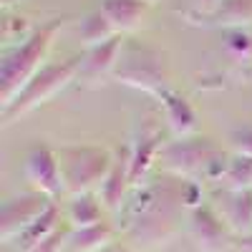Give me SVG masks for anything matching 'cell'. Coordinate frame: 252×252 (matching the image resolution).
<instances>
[{"instance_id": "6da1fadb", "label": "cell", "mask_w": 252, "mask_h": 252, "mask_svg": "<svg viewBox=\"0 0 252 252\" xmlns=\"http://www.w3.org/2000/svg\"><path fill=\"white\" fill-rule=\"evenodd\" d=\"M184 204V184L177 189L169 182H152L144 187H134L131 199L119 209L124 217V232L131 247L141 252L161 247L174 235V207Z\"/></svg>"}, {"instance_id": "7a4b0ae2", "label": "cell", "mask_w": 252, "mask_h": 252, "mask_svg": "<svg viewBox=\"0 0 252 252\" xmlns=\"http://www.w3.org/2000/svg\"><path fill=\"white\" fill-rule=\"evenodd\" d=\"M66 20L68 18H53L51 23L35 28L15 51H10L3 58V66H0V106L3 109H8L15 101V96L43 68V61L53 46V38Z\"/></svg>"}, {"instance_id": "3957f363", "label": "cell", "mask_w": 252, "mask_h": 252, "mask_svg": "<svg viewBox=\"0 0 252 252\" xmlns=\"http://www.w3.org/2000/svg\"><path fill=\"white\" fill-rule=\"evenodd\" d=\"M111 78H116L124 86L159 96L164 89H169V63H166V56L157 48L124 43Z\"/></svg>"}, {"instance_id": "277c9868", "label": "cell", "mask_w": 252, "mask_h": 252, "mask_svg": "<svg viewBox=\"0 0 252 252\" xmlns=\"http://www.w3.org/2000/svg\"><path fill=\"white\" fill-rule=\"evenodd\" d=\"M56 154L63 174V187L73 197L91 194V189L101 187L116 159L109 149H101V146H63Z\"/></svg>"}, {"instance_id": "5b68a950", "label": "cell", "mask_w": 252, "mask_h": 252, "mask_svg": "<svg viewBox=\"0 0 252 252\" xmlns=\"http://www.w3.org/2000/svg\"><path fill=\"white\" fill-rule=\"evenodd\" d=\"M81 71V56H71L66 61H56V63H46L40 68L28 86L15 96V101L8 109H3V124H13L18 116H26L33 109H38L40 103L51 101L58 91H63L66 86L78 78Z\"/></svg>"}, {"instance_id": "8992f818", "label": "cell", "mask_w": 252, "mask_h": 252, "mask_svg": "<svg viewBox=\"0 0 252 252\" xmlns=\"http://www.w3.org/2000/svg\"><path fill=\"white\" fill-rule=\"evenodd\" d=\"M220 157H222V152L209 139L187 136V139L164 144L157 161L161 164L164 172H169L179 179H194V177H207L212 164Z\"/></svg>"}, {"instance_id": "52a82bcc", "label": "cell", "mask_w": 252, "mask_h": 252, "mask_svg": "<svg viewBox=\"0 0 252 252\" xmlns=\"http://www.w3.org/2000/svg\"><path fill=\"white\" fill-rule=\"evenodd\" d=\"M51 204H53L51 197L40 192H26L20 197L8 199L0 209V240L3 242L18 240Z\"/></svg>"}, {"instance_id": "ba28073f", "label": "cell", "mask_w": 252, "mask_h": 252, "mask_svg": "<svg viewBox=\"0 0 252 252\" xmlns=\"http://www.w3.org/2000/svg\"><path fill=\"white\" fill-rule=\"evenodd\" d=\"M189 235L202 252H222L232 242V229L209 204H199L189 212Z\"/></svg>"}, {"instance_id": "9c48e42d", "label": "cell", "mask_w": 252, "mask_h": 252, "mask_svg": "<svg viewBox=\"0 0 252 252\" xmlns=\"http://www.w3.org/2000/svg\"><path fill=\"white\" fill-rule=\"evenodd\" d=\"M26 177L28 182L35 187V192L46 194V197H56L63 189V174H61V164H58V154L46 144H35L31 146V152L26 157Z\"/></svg>"}, {"instance_id": "30bf717a", "label": "cell", "mask_w": 252, "mask_h": 252, "mask_svg": "<svg viewBox=\"0 0 252 252\" xmlns=\"http://www.w3.org/2000/svg\"><path fill=\"white\" fill-rule=\"evenodd\" d=\"M161 131L159 126L146 119L141 121V129L134 136V144L129 146V172H131V187H141L146 172L152 169V164L159 159L161 152Z\"/></svg>"}, {"instance_id": "8fae6325", "label": "cell", "mask_w": 252, "mask_h": 252, "mask_svg": "<svg viewBox=\"0 0 252 252\" xmlns=\"http://www.w3.org/2000/svg\"><path fill=\"white\" fill-rule=\"evenodd\" d=\"M121 48H124V35H114L106 43L89 48V53L81 58V71L76 81L81 86H98L103 78L114 76Z\"/></svg>"}, {"instance_id": "7c38bea8", "label": "cell", "mask_w": 252, "mask_h": 252, "mask_svg": "<svg viewBox=\"0 0 252 252\" xmlns=\"http://www.w3.org/2000/svg\"><path fill=\"white\" fill-rule=\"evenodd\" d=\"M157 98H159L161 109H164L166 121H169V129H172L179 139H187V136H192V134L197 131L199 116H197V111H194L192 103L187 101V96H182L179 91H174V89L169 86V89H164Z\"/></svg>"}, {"instance_id": "4fadbf2b", "label": "cell", "mask_w": 252, "mask_h": 252, "mask_svg": "<svg viewBox=\"0 0 252 252\" xmlns=\"http://www.w3.org/2000/svg\"><path fill=\"white\" fill-rule=\"evenodd\" d=\"M129 187H131L129 146H121V149L116 152V159H114V166H111L106 182L98 187V197H101L103 207L119 212V209L126 204V192H129Z\"/></svg>"}, {"instance_id": "5bb4252c", "label": "cell", "mask_w": 252, "mask_h": 252, "mask_svg": "<svg viewBox=\"0 0 252 252\" xmlns=\"http://www.w3.org/2000/svg\"><path fill=\"white\" fill-rule=\"evenodd\" d=\"M98 10L109 18L114 31L124 35L144 20L146 10H149V0H101Z\"/></svg>"}, {"instance_id": "9a60e30c", "label": "cell", "mask_w": 252, "mask_h": 252, "mask_svg": "<svg viewBox=\"0 0 252 252\" xmlns=\"http://www.w3.org/2000/svg\"><path fill=\"white\" fill-rule=\"evenodd\" d=\"M119 229L109 222H98L91 227H81L71 232L68 240V252H101L114 245Z\"/></svg>"}, {"instance_id": "2e32d148", "label": "cell", "mask_w": 252, "mask_h": 252, "mask_svg": "<svg viewBox=\"0 0 252 252\" xmlns=\"http://www.w3.org/2000/svg\"><path fill=\"white\" fill-rule=\"evenodd\" d=\"M224 222L237 237L252 235V189L245 192H227Z\"/></svg>"}, {"instance_id": "e0dca14e", "label": "cell", "mask_w": 252, "mask_h": 252, "mask_svg": "<svg viewBox=\"0 0 252 252\" xmlns=\"http://www.w3.org/2000/svg\"><path fill=\"white\" fill-rule=\"evenodd\" d=\"M202 23L215 28H242L252 26V0H220L215 13Z\"/></svg>"}, {"instance_id": "ac0fdd59", "label": "cell", "mask_w": 252, "mask_h": 252, "mask_svg": "<svg viewBox=\"0 0 252 252\" xmlns=\"http://www.w3.org/2000/svg\"><path fill=\"white\" fill-rule=\"evenodd\" d=\"M58 227H61V209H58V204H51L46 212L40 215V217L26 229V232L15 240V245H18L20 252H33L51 232H56Z\"/></svg>"}, {"instance_id": "d6986e66", "label": "cell", "mask_w": 252, "mask_h": 252, "mask_svg": "<svg viewBox=\"0 0 252 252\" xmlns=\"http://www.w3.org/2000/svg\"><path fill=\"white\" fill-rule=\"evenodd\" d=\"M68 222H71L73 229L103 222L101 220V202L94 194H78V197H73L71 204H68Z\"/></svg>"}, {"instance_id": "ffe728a7", "label": "cell", "mask_w": 252, "mask_h": 252, "mask_svg": "<svg viewBox=\"0 0 252 252\" xmlns=\"http://www.w3.org/2000/svg\"><path fill=\"white\" fill-rule=\"evenodd\" d=\"M78 33H81V40H83V43H86L89 48L106 43V40H111L114 35H121V33L114 31V26L109 23V18L103 15L101 10H96V13H91V15L83 18Z\"/></svg>"}, {"instance_id": "44dd1931", "label": "cell", "mask_w": 252, "mask_h": 252, "mask_svg": "<svg viewBox=\"0 0 252 252\" xmlns=\"http://www.w3.org/2000/svg\"><path fill=\"white\" fill-rule=\"evenodd\" d=\"M222 184H224L227 192H245V189H252V159L242 157V154L229 157Z\"/></svg>"}, {"instance_id": "7402d4cb", "label": "cell", "mask_w": 252, "mask_h": 252, "mask_svg": "<svg viewBox=\"0 0 252 252\" xmlns=\"http://www.w3.org/2000/svg\"><path fill=\"white\" fill-rule=\"evenodd\" d=\"M71 232H73V227H71V224H61L56 232H51V235H48L43 242H40L33 252H63V250H68Z\"/></svg>"}, {"instance_id": "603a6c76", "label": "cell", "mask_w": 252, "mask_h": 252, "mask_svg": "<svg viewBox=\"0 0 252 252\" xmlns=\"http://www.w3.org/2000/svg\"><path fill=\"white\" fill-rule=\"evenodd\" d=\"M229 141H232V149L235 154L250 157L252 159V129H237L229 134Z\"/></svg>"}, {"instance_id": "cb8c5ba5", "label": "cell", "mask_w": 252, "mask_h": 252, "mask_svg": "<svg viewBox=\"0 0 252 252\" xmlns=\"http://www.w3.org/2000/svg\"><path fill=\"white\" fill-rule=\"evenodd\" d=\"M217 5H220V0H192V10H189V15L204 20V18H209L215 13Z\"/></svg>"}, {"instance_id": "d4e9b609", "label": "cell", "mask_w": 252, "mask_h": 252, "mask_svg": "<svg viewBox=\"0 0 252 252\" xmlns=\"http://www.w3.org/2000/svg\"><path fill=\"white\" fill-rule=\"evenodd\" d=\"M237 252H252V235L237 237Z\"/></svg>"}, {"instance_id": "484cf974", "label": "cell", "mask_w": 252, "mask_h": 252, "mask_svg": "<svg viewBox=\"0 0 252 252\" xmlns=\"http://www.w3.org/2000/svg\"><path fill=\"white\" fill-rule=\"evenodd\" d=\"M101 252H139V250H134V247H124V245H111V247L101 250Z\"/></svg>"}]
</instances>
